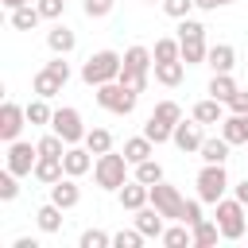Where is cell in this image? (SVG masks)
Here are the masks:
<instances>
[{"label":"cell","instance_id":"obj_42","mask_svg":"<svg viewBox=\"0 0 248 248\" xmlns=\"http://www.w3.org/2000/svg\"><path fill=\"white\" fill-rule=\"evenodd\" d=\"M116 8V0H85V16L89 19H101V16H108Z\"/></svg>","mask_w":248,"mask_h":248},{"label":"cell","instance_id":"obj_18","mask_svg":"<svg viewBox=\"0 0 248 248\" xmlns=\"http://www.w3.org/2000/svg\"><path fill=\"white\" fill-rule=\"evenodd\" d=\"M221 136L236 147V143H248V112H232L221 120Z\"/></svg>","mask_w":248,"mask_h":248},{"label":"cell","instance_id":"obj_4","mask_svg":"<svg viewBox=\"0 0 248 248\" xmlns=\"http://www.w3.org/2000/svg\"><path fill=\"white\" fill-rule=\"evenodd\" d=\"M120 66H124V58H120L116 50H97V54L85 58L81 78H85L89 85H105V81H116V78H120Z\"/></svg>","mask_w":248,"mask_h":248},{"label":"cell","instance_id":"obj_50","mask_svg":"<svg viewBox=\"0 0 248 248\" xmlns=\"http://www.w3.org/2000/svg\"><path fill=\"white\" fill-rule=\"evenodd\" d=\"M221 4H232V0H221Z\"/></svg>","mask_w":248,"mask_h":248},{"label":"cell","instance_id":"obj_31","mask_svg":"<svg viewBox=\"0 0 248 248\" xmlns=\"http://www.w3.org/2000/svg\"><path fill=\"white\" fill-rule=\"evenodd\" d=\"M85 147H89L93 155L112 151V132H108V128H93V132H85Z\"/></svg>","mask_w":248,"mask_h":248},{"label":"cell","instance_id":"obj_38","mask_svg":"<svg viewBox=\"0 0 248 248\" xmlns=\"http://www.w3.org/2000/svg\"><path fill=\"white\" fill-rule=\"evenodd\" d=\"M155 116L167 120V124H178V120H182V108H178L174 101H159V105H155Z\"/></svg>","mask_w":248,"mask_h":248},{"label":"cell","instance_id":"obj_10","mask_svg":"<svg viewBox=\"0 0 248 248\" xmlns=\"http://www.w3.org/2000/svg\"><path fill=\"white\" fill-rule=\"evenodd\" d=\"M23 124H27V108H19L16 101H4V105H0V140H4V143L19 140Z\"/></svg>","mask_w":248,"mask_h":248},{"label":"cell","instance_id":"obj_27","mask_svg":"<svg viewBox=\"0 0 248 248\" xmlns=\"http://www.w3.org/2000/svg\"><path fill=\"white\" fill-rule=\"evenodd\" d=\"M190 229H194V244H198V248H209V244H217V236H221V225H217V221H205V217H202L198 225H190Z\"/></svg>","mask_w":248,"mask_h":248},{"label":"cell","instance_id":"obj_22","mask_svg":"<svg viewBox=\"0 0 248 248\" xmlns=\"http://www.w3.org/2000/svg\"><path fill=\"white\" fill-rule=\"evenodd\" d=\"M46 46H50L54 54H70V50H74V31L62 27V23H54V27L46 31Z\"/></svg>","mask_w":248,"mask_h":248},{"label":"cell","instance_id":"obj_30","mask_svg":"<svg viewBox=\"0 0 248 248\" xmlns=\"http://www.w3.org/2000/svg\"><path fill=\"white\" fill-rule=\"evenodd\" d=\"M39 19H43V12H39V8H31V4H23V8H16V12H12V27H19V31L39 27Z\"/></svg>","mask_w":248,"mask_h":248},{"label":"cell","instance_id":"obj_11","mask_svg":"<svg viewBox=\"0 0 248 248\" xmlns=\"http://www.w3.org/2000/svg\"><path fill=\"white\" fill-rule=\"evenodd\" d=\"M35 163H39V147L23 143V140H12L8 143V170L16 174H35Z\"/></svg>","mask_w":248,"mask_h":248},{"label":"cell","instance_id":"obj_8","mask_svg":"<svg viewBox=\"0 0 248 248\" xmlns=\"http://www.w3.org/2000/svg\"><path fill=\"white\" fill-rule=\"evenodd\" d=\"M151 205H155L163 217H174V221H182L186 198H182L174 186H167V182H155V186H151Z\"/></svg>","mask_w":248,"mask_h":248},{"label":"cell","instance_id":"obj_36","mask_svg":"<svg viewBox=\"0 0 248 248\" xmlns=\"http://www.w3.org/2000/svg\"><path fill=\"white\" fill-rule=\"evenodd\" d=\"M35 147H39V155H66V147H70V143H66L58 132H50V136H43Z\"/></svg>","mask_w":248,"mask_h":248},{"label":"cell","instance_id":"obj_19","mask_svg":"<svg viewBox=\"0 0 248 248\" xmlns=\"http://www.w3.org/2000/svg\"><path fill=\"white\" fill-rule=\"evenodd\" d=\"M194 120H198V124H221V120H225V101H217V97L198 101V105H194Z\"/></svg>","mask_w":248,"mask_h":248},{"label":"cell","instance_id":"obj_46","mask_svg":"<svg viewBox=\"0 0 248 248\" xmlns=\"http://www.w3.org/2000/svg\"><path fill=\"white\" fill-rule=\"evenodd\" d=\"M62 58H66V54H58V58H50V62H46V70H54V74H58L62 81H70V66H66Z\"/></svg>","mask_w":248,"mask_h":248},{"label":"cell","instance_id":"obj_3","mask_svg":"<svg viewBox=\"0 0 248 248\" xmlns=\"http://www.w3.org/2000/svg\"><path fill=\"white\" fill-rule=\"evenodd\" d=\"M217 225L225 240H240L248 232V205L240 198H221L217 202Z\"/></svg>","mask_w":248,"mask_h":248},{"label":"cell","instance_id":"obj_20","mask_svg":"<svg viewBox=\"0 0 248 248\" xmlns=\"http://www.w3.org/2000/svg\"><path fill=\"white\" fill-rule=\"evenodd\" d=\"M229 140L225 136H213V140H202V147H198V155H202V163H225L229 159Z\"/></svg>","mask_w":248,"mask_h":248},{"label":"cell","instance_id":"obj_7","mask_svg":"<svg viewBox=\"0 0 248 248\" xmlns=\"http://www.w3.org/2000/svg\"><path fill=\"white\" fill-rule=\"evenodd\" d=\"M225 186H229V174H225V163H205L198 170V198L202 202H221L225 198Z\"/></svg>","mask_w":248,"mask_h":248},{"label":"cell","instance_id":"obj_35","mask_svg":"<svg viewBox=\"0 0 248 248\" xmlns=\"http://www.w3.org/2000/svg\"><path fill=\"white\" fill-rule=\"evenodd\" d=\"M136 178L147 182V186H155V182H163V167L155 159H143V163H136Z\"/></svg>","mask_w":248,"mask_h":248},{"label":"cell","instance_id":"obj_13","mask_svg":"<svg viewBox=\"0 0 248 248\" xmlns=\"http://www.w3.org/2000/svg\"><path fill=\"white\" fill-rule=\"evenodd\" d=\"M170 140H174V147H178V151H198L205 136H202V124H198V120H194V124H182V120H178Z\"/></svg>","mask_w":248,"mask_h":248},{"label":"cell","instance_id":"obj_17","mask_svg":"<svg viewBox=\"0 0 248 248\" xmlns=\"http://www.w3.org/2000/svg\"><path fill=\"white\" fill-rule=\"evenodd\" d=\"M78 198H81V190H78V182L66 174V178H58L54 186H50V202L54 205H62V209H74L78 205Z\"/></svg>","mask_w":248,"mask_h":248},{"label":"cell","instance_id":"obj_45","mask_svg":"<svg viewBox=\"0 0 248 248\" xmlns=\"http://www.w3.org/2000/svg\"><path fill=\"white\" fill-rule=\"evenodd\" d=\"M229 108H232V112H248V89H236V93L229 97Z\"/></svg>","mask_w":248,"mask_h":248},{"label":"cell","instance_id":"obj_24","mask_svg":"<svg viewBox=\"0 0 248 248\" xmlns=\"http://www.w3.org/2000/svg\"><path fill=\"white\" fill-rule=\"evenodd\" d=\"M62 85H66V81H62L54 70H46V66L35 74V93H39V97H46V101H50L54 93H62Z\"/></svg>","mask_w":248,"mask_h":248},{"label":"cell","instance_id":"obj_44","mask_svg":"<svg viewBox=\"0 0 248 248\" xmlns=\"http://www.w3.org/2000/svg\"><path fill=\"white\" fill-rule=\"evenodd\" d=\"M182 221H186V225H198V221H202V198H198V202H186Z\"/></svg>","mask_w":248,"mask_h":248},{"label":"cell","instance_id":"obj_39","mask_svg":"<svg viewBox=\"0 0 248 248\" xmlns=\"http://www.w3.org/2000/svg\"><path fill=\"white\" fill-rule=\"evenodd\" d=\"M16 178H19L16 170H4V174H0V198H4V202H12V198L19 194V182H16Z\"/></svg>","mask_w":248,"mask_h":248},{"label":"cell","instance_id":"obj_2","mask_svg":"<svg viewBox=\"0 0 248 248\" xmlns=\"http://www.w3.org/2000/svg\"><path fill=\"white\" fill-rule=\"evenodd\" d=\"M93 178H97V186L101 190H120L124 182H128V155L120 151H105V155H97V163H93Z\"/></svg>","mask_w":248,"mask_h":248},{"label":"cell","instance_id":"obj_12","mask_svg":"<svg viewBox=\"0 0 248 248\" xmlns=\"http://www.w3.org/2000/svg\"><path fill=\"white\" fill-rule=\"evenodd\" d=\"M205 66H209L213 74H232V66H236V50H232L229 43H217V46H209Z\"/></svg>","mask_w":248,"mask_h":248},{"label":"cell","instance_id":"obj_9","mask_svg":"<svg viewBox=\"0 0 248 248\" xmlns=\"http://www.w3.org/2000/svg\"><path fill=\"white\" fill-rule=\"evenodd\" d=\"M50 128H54L66 143H81V140H85V124H81V112H78V108H54Z\"/></svg>","mask_w":248,"mask_h":248},{"label":"cell","instance_id":"obj_34","mask_svg":"<svg viewBox=\"0 0 248 248\" xmlns=\"http://www.w3.org/2000/svg\"><path fill=\"white\" fill-rule=\"evenodd\" d=\"M50 120H54V112H50L46 97H39V101L27 105V124H50Z\"/></svg>","mask_w":248,"mask_h":248},{"label":"cell","instance_id":"obj_1","mask_svg":"<svg viewBox=\"0 0 248 248\" xmlns=\"http://www.w3.org/2000/svg\"><path fill=\"white\" fill-rule=\"evenodd\" d=\"M151 62H155V54H151L147 46H128V50H124V66H120V78H116V81H124L128 89L143 93V89H147V70H151Z\"/></svg>","mask_w":248,"mask_h":248},{"label":"cell","instance_id":"obj_33","mask_svg":"<svg viewBox=\"0 0 248 248\" xmlns=\"http://www.w3.org/2000/svg\"><path fill=\"white\" fill-rule=\"evenodd\" d=\"M182 58V43L178 39H159L155 43V62H174Z\"/></svg>","mask_w":248,"mask_h":248},{"label":"cell","instance_id":"obj_40","mask_svg":"<svg viewBox=\"0 0 248 248\" xmlns=\"http://www.w3.org/2000/svg\"><path fill=\"white\" fill-rule=\"evenodd\" d=\"M105 244H112L108 232H101V229H85L81 232V248H105Z\"/></svg>","mask_w":248,"mask_h":248},{"label":"cell","instance_id":"obj_16","mask_svg":"<svg viewBox=\"0 0 248 248\" xmlns=\"http://www.w3.org/2000/svg\"><path fill=\"white\" fill-rule=\"evenodd\" d=\"M62 174H66V163H62V155H39V163H35V178H39V182L54 186Z\"/></svg>","mask_w":248,"mask_h":248},{"label":"cell","instance_id":"obj_49","mask_svg":"<svg viewBox=\"0 0 248 248\" xmlns=\"http://www.w3.org/2000/svg\"><path fill=\"white\" fill-rule=\"evenodd\" d=\"M0 4H4V8H12V12H16V8H23V4H31V0H0Z\"/></svg>","mask_w":248,"mask_h":248},{"label":"cell","instance_id":"obj_32","mask_svg":"<svg viewBox=\"0 0 248 248\" xmlns=\"http://www.w3.org/2000/svg\"><path fill=\"white\" fill-rule=\"evenodd\" d=\"M167 248H182V244H194V229H186V221L182 225H174V229H163V236H159Z\"/></svg>","mask_w":248,"mask_h":248},{"label":"cell","instance_id":"obj_6","mask_svg":"<svg viewBox=\"0 0 248 248\" xmlns=\"http://www.w3.org/2000/svg\"><path fill=\"white\" fill-rule=\"evenodd\" d=\"M136 89H128L124 81H105V85H97V105L101 108H108V112H116V116H128L132 108H136Z\"/></svg>","mask_w":248,"mask_h":248},{"label":"cell","instance_id":"obj_48","mask_svg":"<svg viewBox=\"0 0 248 248\" xmlns=\"http://www.w3.org/2000/svg\"><path fill=\"white\" fill-rule=\"evenodd\" d=\"M194 4H198V8H205V12H213V8L221 4V0H194Z\"/></svg>","mask_w":248,"mask_h":248},{"label":"cell","instance_id":"obj_14","mask_svg":"<svg viewBox=\"0 0 248 248\" xmlns=\"http://www.w3.org/2000/svg\"><path fill=\"white\" fill-rule=\"evenodd\" d=\"M147 202H151V186H147V182L136 178V182H124V186H120V205H124V209H143Z\"/></svg>","mask_w":248,"mask_h":248},{"label":"cell","instance_id":"obj_5","mask_svg":"<svg viewBox=\"0 0 248 248\" xmlns=\"http://www.w3.org/2000/svg\"><path fill=\"white\" fill-rule=\"evenodd\" d=\"M178 43H182V62L186 66H198V62H205V54H209V46H205V27L198 23V19H182L178 23Z\"/></svg>","mask_w":248,"mask_h":248},{"label":"cell","instance_id":"obj_23","mask_svg":"<svg viewBox=\"0 0 248 248\" xmlns=\"http://www.w3.org/2000/svg\"><path fill=\"white\" fill-rule=\"evenodd\" d=\"M182 74H186V62H182V58H174V62H155V81H159V85H178Z\"/></svg>","mask_w":248,"mask_h":248},{"label":"cell","instance_id":"obj_28","mask_svg":"<svg viewBox=\"0 0 248 248\" xmlns=\"http://www.w3.org/2000/svg\"><path fill=\"white\" fill-rule=\"evenodd\" d=\"M236 93V81H232V74H213L209 78V97H217V101H225L229 105V97Z\"/></svg>","mask_w":248,"mask_h":248},{"label":"cell","instance_id":"obj_25","mask_svg":"<svg viewBox=\"0 0 248 248\" xmlns=\"http://www.w3.org/2000/svg\"><path fill=\"white\" fill-rule=\"evenodd\" d=\"M143 136L151 140V143H167L170 136H174V124H167V120H159L155 112L147 116V124H143Z\"/></svg>","mask_w":248,"mask_h":248},{"label":"cell","instance_id":"obj_43","mask_svg":"<svg viewBox=\"0 0 248 248\" xmlns=\"http://www.w3.org/2000/svg\"><path fill=\"white\" fill-rule=\"evenodd\" d=\"M35 8L43 12V19H58V16H62V8H66V0H39Z\"/></svg>","mask_w":248,"mask_h":248},{"label":"cell","instance_id":"obj_26","mask_svg":"<svg viewBox=\"0 0 248 248\" xmlns=\"http://www.w3.org/2000/svg\"><path fill=\"white\" fill-rule=\"evenodd\" d=\"M39 229L43 232H58L62 229V205H54V202H46V205H39Z\"/></svg>","mask_w":248,"mask_h":248},{"label":"cell","instance_id":"obj_37","mask_svg":"<svg viewBox=\"0 0 248 248\" xmlns=\"http://www.w3.org/2000/svg\"><path fill=\"white\" fill-rule=\"evenodd\" d=\"M112 244L116 248H140L143 244V232L140 229H120V232H112Z\"/></svg>","mask_w":248,"mask_h":248},{"label":"cell","instance_id":"obj_47","mask_svg":"<svg viewBox=\"0 0 248 248\" xmlns=\"http://www.w3.org/2000/svg\"><path fill=\"white\" fill-rule=\"evenodd\" d=\"M236 198H240V202H244V205H248V178H244V182H240V186H236Z\"/></svg>","mask_w":248,"mask_h":248},{"label":"cell","instance_id":"obj_21","mask_svg":"<svg viewBox=\"0 0 248 248\" xmlns=\"http://www.w3.org/2000/svg\"><path fill=\"white\" fill-rule=\"evenodd\" d=\"M136 229L143 232V236H163V213L151 205H143V209H136Z\"/></svg>","mask_w":248,"mask_h":248},{"label":"cell","instance_id":"obj_15","mask_svg":"<svg viewBox=\"0 0 248 248\" xmlns=\"http://www.w3.org/2000/svg\"><path fill=\"white\" fill-rule=\"evenodd\" d=\"M89 155H93L89 147H74V143H70V147H66V155H62V163H66V174H70V178H81V174L93 167V159H89Z\"/></svg>","mask_w":248,"mask_h":248},{"label":"cell","instance_id":"obj_29","mask_svg":"<svg viewBox=\"0 0 248 248\" xmlns=\"http://www.w3.org/2000/svg\"><path fill=\"white\" fill-rule=\"evenodd\" d=\"M124 155H128V163H143V159H151V140H147V136H132V140H124Z\"/></svg>","mask_w":248,"mask_h":248},{"label":"cell","instance_id":"obj_41","mask_svg":"<svg viewBox=\"0 0 248 248\" xmlns=\"http://www.w3.org/2000/svg\"><path fill=\"white\" fill-rule=\"evenodd\" d=\"M190 8H198V4H194V0H163V12L174 16V19H186Z\"/></svg>","mask_w":248,"mask_h":248}]
</instances>
